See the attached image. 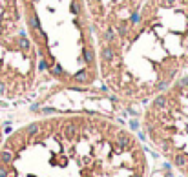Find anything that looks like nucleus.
<instances>
[{
    "label": "nucleus",
    "mask_w": 188,
    "mask_h": 177,
    "mask_svg": "<svg viewBox=\"0 0 188 177\" xmlns=\"http://www.w3.org/2000/svg\"><path fill=\"white\" fill-rule=\"evenodd\" d=\"M27 22H29V27H31V29H35V31L40 29V18H38V15H37L35 11H31V13H29Z\"/></svg>",
    "instance_id": "1"
},
{
    "label": "nucleus",
    "mask_w": 188,
    "mask_h": 177,
    "mask_svg": "<svg viewBox=\"0 0 188 177\" xmlns=\"http://www.w3.org/2000/svg\"><path fill=\"white\" fill-rule=\"evenodd\" d=\"M113 59H115V49H113L111 46H106V48H102V60H106V62H111Z\"/></svg>",
    "instance_id": "2"
},
{
    "label": "nucleus",
    "mask_w": 188,
    "mask_h": 177,
    "mask_svg": "<svg viewBox=\"0 0 188 177\" xmlns=\"http://www.w3.org/2000/svg\"><path fill=\"white\" fill-rule=\"evenodd\" d=\"M82 57H84V60L88 62V64H91V62L95 60V53H93L91 48H84V49H82Z\"/></svg>",
    "instance_id": "3"
},
{
    "label": "nucleus",
    "mask_w": 188,
    "mask_h": 177,
    "mask_svg": "<svg viewBox=\"0 0 188 177\" xmlns=\"http://www.w3.org/2000/svg\"><path fill=\"white\" fill-rule=\"evenodd\" d=\"M73 79H75V82H79V84H84V82L88 80V71L82 69V71H79V73L73 75Z\"/></svg>",
    "instance_id": "4"
},
{
    "label": "nucleus",
    "mask_w": 188,
    "mask_h": 177,
    "mask_svg": "<svg viewBox=\"0 0 188 177\" xmlns=\"http://www.w3.org/2000/svg\"><path fill=\"white\" fill-rule=\"evenodd\" d=\"M166 102H168L166 95H159V97H155V100H153V106H155V108H164V106H166Z\"/></svg>",
    "instance_id": "5"
},
{
    "label": "nucleus",
    "mask_w": 188,
    "mask_h": 177,
    "mask_svg": "<svg viewBox=\"0 0 188 177\" xmlns=\"http://www.w3.org/2000/svg\"><path fill=\"white\" fill-rule=\"evenodd\" d=\"M104 38H106V42H113L115 40V31H113L111 27L104 31Z\"/></svg>",
    "instance_id": "6"
},
{
    "label": "nucleus",
    "mask_w": 188,
    "mask_h": 177,
    "mask_svg": "<svg viewBox=\"0 0 188 177\" xmlns=\"http://www.w3.org/2000/svg\"><path fill=\"white\" fill-rule=\"evenodd\" d=\"M51 73H53V75H57V77H62V75H64V69H62V66L55 64L53 68H51Z\"/></svg>",
    "instance_id": "7"
},
{
    "label": "nucleus",
    "mask_w": 188,
    "mask_h": 177,
    "mask_svg": "<svg viewBox=\"0 0 188 177\" xmlns=\"http://www.w3.org/2000/svg\"><path fill=\"white\" fill-rule=\"evenodd\" d=\"M168 86H170V80H161L159 84H157V90H159V91H164Z\"/></svg>",
    "instance_id": "8"
},
{
    "label": "nucleus",
    "mask_w": 188,
    "mask_h": 177,
    "mask_svg": "<svg viewBox=\"0 0 188 177\" xmlns=\"http://www.w3.org/2000/svg\"><path fill=\"white\" fill-rule=\"evenodd\" d=\"M128 33V27H126V22H121V26H119V35L121 37H124Z\"/></svg>",
    "instance_id": "9"
},
{
    "label": "nucleus",
    "mask_w": 188,
    "mask_h": 177,
    "mask_svg": "<svg viewBox=\"0 0 188 177\" xmlns=\"http://www.w3.org/2000/svg\"><path fill=\"white\" fill-rule=\"evenodd\" d=\"M130 22H132V24H139V22H141V15H139V13H133L132 18H130Z\"/></svg>",
    "instance_id": "10"
},
{
    "label": "nucleus",
    "mask_w": 188,
    "mask_h": 177,
    "mask_svg": "<svg viewBox=\"0 0 188 177\" xmlns=\"http://www.w3.org/2000/svg\"><path fill=\"white\" fill-rule=\"evenodd\" d=\"M38 69H40V71H46V69H48V62H46L44 59L38 60Z\"/></svg>",
    "instance_id": "11"
},
{
    "label": "nucleus",
    "mask_w": 188,
    "mask_h": 177,
    "mask_svg": "<svg viewBox=\"0 0 188 177\" xmlns=\"http://www.w3.org/2000/svg\"><path fill=\"white\" fill-rule=\"evenodd\" d=\"M71 11H73V15L79 13V4L77 2H71Z\"/></svg>",
    "instance_id": "12"
},
{
    "label": "nucleus",
    "mask_w": 188,
    "mask_h": 177,
    "mask_svg": "<svg viewBox=\"0 0 188 177\" xmlns=\"http://www.w3.org/2000/svg\"><path fill=\"white\" fill-rule=\"evenodd\" d=\"M183 86H188V77H184V79L179 80V88H183Z\"/></svg>",
    "instance_id": "13"
},
{
    "label": "nucleus",
    "mask_w": 188,
    "mask_h": 177,
    "mask_svg": "<svg viewBox=\"0 0 188 177\" xmlns=\"http://www.w3.org/2000/svg\"><path fill=\"white\" fill-rule=\"evenodd\" d=\"M42 113H55V110H53V108H44Z\"/></svg>",
    "instance_id": "14"
},
{
    "label": "nucleus",
    "mask_w": 188,
    "mask_h": 177,
    "mask_svg": "<svg viewBox=\"0 0 188 177\" xmlns=\"http://www.w3.org/2000/svg\"><path fill=\"white\" fill-rule=\"evenodd\" d=\"M166 2H175V0H166Z\"/></svg>",
    "instance_id": "15"
}]
</instances>
